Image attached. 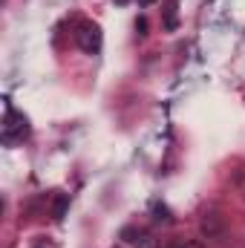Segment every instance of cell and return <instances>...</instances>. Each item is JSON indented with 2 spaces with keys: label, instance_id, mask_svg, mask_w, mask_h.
<instances>
[{
  "label": "cell",
  "instance_id": "obj_1",
  "mask_svg": "<svg viewBox=\"0 0 245 248\" xmlns=\"http://www.w3.org/2000/svg\"><path fill=\"white\" fill-rule=\"evenodd\" d=\"M75 41H78V46H81L84 52L95 55V52L101 49V29H98V23L84 20V23L78 26V32H75Z\"/></svg>",
  "mask_w": 245,
  "mask_h": 248
},
{
  "label": "cell",
  "instance_id": "obj_2",
  "mask_svg": "<svg viewBox=\"0 0 245 248\" xmlns=\"http://www.w3.org/2000/svg\"><path fill=\"white\" fill-rule=\"evenodd\" d=\"M29 133V124L23 116H17L12 107H9V113H6V127H3V139L6 141H15L17 136H26Z\"/></svg>",
  "mask_w": 245,
  "mask_h": 248
},
{
  "label": "cell",
  "instance_id": "obj_3",
  "mask_svg": "<svg viewBox=\"0 0 245 248\" xmlns=\"http://www.w3.org/2000/svg\"><path fill=\"white\" fill-rule=\"evenodd\" d=\"M219 228H222V222H219V214H205L202 217V234H208V237H216L219 234Z\"/></svg>",
  "mask_w": 245,
  "mask_h": 248
},
{
  "label": "cell",
  "instance_id": "obj_4",
  "mask_svg": "<svg viewBox=\"0 0 245 248\" xmlns=\"http://www.w3.org/2000/svg\"><path fill=\"white\" fill-rule=\"evenodd\" d=\"M66 208H69V196H66V193H58V196H55V202H52V219H58V222H61L63 214H66Z\"/></svg>",
  "mask_w": 245,
  "mask_h": 248
},
{
  "label": "cell",
  "instance_id": "obj_5",
  "mask_svg": "<svg viewBox=\"0 0 245 248\" xmlns=\"http://www.w3.org/2000/svg\"><path fill=\"white\" fill-rule=\"evenodd\" d=\"M165 29H176V0L165 3Z\"/></svg>",
  "mask_w": 245,
  "mask_h": 248
},
{
  "label": "cell",
  "instance_id": "obj_6",
  "mask_svg": "<svg viewBox=\"0 0 245 248\" xmlns=\"http://www.w3.org/2000/svg\"><path fill=\"white\" fill-rule=\"evenodd\" d=\"M136 29H138V35H147L144 29H147V20L144 17H138V23H136Z\"/></svg>",
  "mask_w": 245,
  "mask_h": 248
},
{
  "label": "cell",
  "instance_id": "obj_7",
  "mask_svg": "<svg viewBox=\"0 0 245 248\" xmlns=\"http://www.w3.org/2000/svg\"><path fill=\"white\" fill-rule=\"evenodd\" d=\"M176 248H202V243H179Z\"/></svg>",
  "mask_w": 245,
  "mask_h": 248
},
{
  "label": "cell",
  "instance_id": "obj_8",
  "mask_svg": "<svg viewBox=\"0 0 245 248\" xmlns=\"http://www.w3.org/2000/svg\"><path fill=\"white\" fill-rule=\"evenodd\" d=\"M141 3H144V6H147V3H153V0H141Z\"/></svg>",
  "mask_w": 245,
  "mask_h": 248
}]
</instances>
